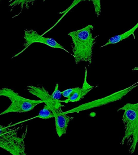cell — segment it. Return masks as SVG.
<instances>
[{
	"label": "cell",
	"mask_w": 138,
	"mask_h": 155,
	"mask_svg": "<svg viewBox=\"0 0 138 155\" xmlns=\"http://www.w3.org/2000/svg\"><path fill=\"white\" fill-rule=\"evenodd\" d=\"M93 29L94 27L89 25L81 29L68 34L72 39L73 56L77 65L81 62L92 64L93 50L97 37L93 36Z\"/></svg>",
	"instance_id": "6da1fadb"
},
{
	"label": "cell",
	"mask_w": 138,
	"mask_h": 155,
	"mask_svg": "<svg viewBox=\"0 0 138 155\" xmlns=\"http://www.w3.org/2000/svg\"><path fill=\"white\" fill-rule=\"evenodd\" d=\"M120 111H124L122 120L125 130L120 144H126L128 152L133 154L138 143V102L127 103L117 110Z\"/></svg>",
	"instance_id": "7a4b0ae2"
},
{
	"label": "cell",
	"mask_w": 138,
	"mask_h": 155,
	"mask_svg": "<svg viewBox=\"0 0 138 155\" xmlns=\"http://www.w3.org/2000/svg\"><path fill=\"white\" fill-rule=\"evenodd\" d=\"M7 126H0V147L9 152L12 155H27L25 152V139L27 130L22 135L18 136L20 127L11 128Z\"/></svg>",
	"instance_id": "3957f363"
},
{
	"label": "cell",
	"mask_w": 138,
	"mask_h": 155,
	"mask_svg": "<svg viewBox=\"0 0 138 155\" xmlns=\"http://www.w3.org/2000/svg\"><path fill=\"white\" fill-rule=\"evenodd\" d=\"M0 96L7 97L10 99L11 104L9 107L1 113L0 115L9 113H25L32 111L36 106L44 103L41 100H32L22 97L19 94L11 88H2L0 90Z\"/></svg>",
	"instance_id": "277c9868"
},
{
	"label": "cell",
	"mask_w": 138,
	"mask_h": 155,
	"mask_svg": "<svg viewBox=\"0 0 138 155\" xmlns=\"http://www.w3.org/2000/svg\"><path fill=\"white\" fill-rule=\"evenodd\" d=\"M137 87H138V81L131 86L115 92L114 93L110 95L107 96L106 97H104L102 98L97 99L95 101H92L91 102L85 103L78 106L77 107H74L73 109L70 110L66 112H63L61 114H68L69 113H79L81 111L91 109L95 107H99L109 104L111 102L120 101L121 100L124 96L127 95L129 92L132 91L134 88H136Z\"/></svg>",
	"instance_id": "5b68a950"
},
{
	"label": "cell",
	"mask_w": 138,
	"mask_h": 155,
	"mask_svg": "<svg viewBox=\"0 0 138 155\" xmlns=\"http://www.w3.org/2000/svg\"><path fill=\"white\" fill-rule=\"evenodd\" d=\"M27 90L32 95L35 96L41 99L40 100L43 101L44 103L50 108L54 117L63 112L62 110V107H64V105L62 104L63 101L54 99L44 87L31 85L28 87Z\"/></svg>",
	"instance_id": "8992f818"
},
{
	"label": "cell",
	"mask_w": 138,
	"mask_h": 155,
	"mask_svg": "<svg viewBox=\"0 0 138 155\" xmlns=\"http://www.w3.org/2000/svg\"><path fill=\"white\" fill-rule=\"evenodd\" d=\"M24 38L25 40L24 46L25 49L34 43H41L46 45L47 46L52 48L64 50L69 53V52L65 48H64L63 46L60 44L54 39L44 37L43 36L39 35V34L34 30H25Z\"/></svg>",
	"instance_id": "52a82bcc"
},
{
	"label": "cell",
	"mask_w": 138,
	"mask_h": 155,
	"mask_svg": "<svg viewBox=\"0 0 138 155\" xmlns=\"http://www.w3.org/2000/svg\"><path fill=\"white\" fill-rule=\"evenodd\" d=\"M73 118V117L68 116L67 114H62L61 113L54 117L56 132L59 137H61L66 133L68 126Z\"/></svg>",
	"instance_id": "ba28073f"
},
{
	"label": "cell",
	"mask_w": 138,
	"mask_h": 155,
	"mask_svg": "<svg viewBox=\"0 0 138 155\" xmlns=\"http://www.w3.org/2000/svg\"><path fill=\"white\" fill-rule=\"evenodd\" d=\"M138 28V22L135 25L134 27L132 28L131 29L128 30L127 31L125 32L124 33L120 35H115L113 37L110 38L106 44L101 46L100 48L104 47L105 46H108L109 45L117 44V43L122 41L123 40H125V39H127L130 36L133 35L134 37V38H136L135 37V33L136 31Z\"/></svg>",
	"instance_id": "9c48e42d"
},
{
	"label": "cell",
	"mask_w": 138,
	"mask_h": 155,
	"mask_svg": "<svg viewBox=\"0 0 138 155\" xmlns=\"http://www.w3.org/2000/svg\"><path fill=\"white\" fill-rule=\"evenodd\" d=\"M39 118L43 120H47L50 118H54L52 112L48 106L44 105L43 109L41 110L37 116L34 117V118Z\"/></svg>",
	"instance_id": "30bf717a"
},
{
	"label": "cell",
	"mask_w": 138,
	"mask_h": 155,
	"mask_svg": "<svg viewBox=\"0 0 138 155\" xmlns=\"http://www.w3.org/2000/svg\"><path fill=\"white\" fill-rule=\"evenodd\" d=\"M87 67H85V74H84V79L83 81V85L81 87V98L83 99L85 96L87 95L89 92H90L93 88L95 87L90 85L87 81Z\"/></svg>",
	"instance_id": "8fae6325"
},
{
	"label": "cell",
	"mask_w": 138,
	"mask_h": 155,
	"mask_svg": "<svg viewBox=\"0 0 138 155\" xmlns=\"http://www.w3.org/2000/svg\"><path fill=\"white\" fill-rule=\"evenodd\" d=\"M81 88L79 87H77L74 88V91L69 97V98L66 99L65 101H63V102L68 104L69 102H77L81 100Z\"/></svg>",
	"instance_id": "7c38bea8"
},
{
	"label": "cell",
	"mask_w": 138,
	"mask_h": 155,
	"mask_svg": "<svg viewBox=\"0 0 138 155\" xmlns=\"http://www.w3.org/2000/svg\"><path fill=\"white\" fill-rule=\"evenodd\" d=\"M92 2L94 4L95 11L97 17H99L101 14V3L100 0H92Z\"/></svg>",
	"instance_id": "4fadbf2b"
},
{
	"label": "cell",
	"mask_w": 138,
	"mask_h": 155,
	"mask_svg": "<svg viewBox=\"0 0 138 155\" xmlns=\"http://www.w3.org/2000/svg\"><path fill=\"white\" fill-rule=\"evenodd\" d=\"M62 95V92L58 89V84L57 83L55 85L54 91H53V93L52 94L51 96L54 99L57 101H60Z\"/></svg>",
	"instance_id": "5bb4252c"
},
{
	"label": "cell",
	"mask_w": 138,
	"mask_h": 155,
	"mask_svg": "<svg viewBox=\"0 0 138 155\" xmlns=\"http://www.w3.org/2000/svg\"><path fill=\"white\" fill-rule=\"evenodd\" d=\"M34 2V1H23V0H22V1H17V0H16L15 1L12 3L10 5H9V6H14L16 5L17 4H18V5H21V7H22V9L23 8V5H25V4H27V5H28V4L29 3V2Z\"/></svg>",
	"instance_id": "9a60e30c"
},
{
	"label": "cell",
	"mask_w": 138,
	"mask_h": 155,
	"mask_svg": "<svg viewBox=\"0 0 138 155\" xmlns=\"http://www.w3.org/2000/svg\"><path fill=\"white\" fill-rule=\"evenodd\" d=\"M74 88H68L62 92V95L65 98H66L67 99L69 98V97L73 93V92L74 91Z\"/></svg>",
	"instance_id": "2e32d148"
},
{
	"label": "cell",
	"mask_w": 138,
	"mask_h": 155,
	"mask_svg": "<svg viewBox=\"0 0 138 155\" xmlns=\"http://www.w3.org/2000/svg\"><path fill=\"white\" fill-rule=\"evenodd\" d=\"M138 71V67H135L133 69V71Z\"/></svg>",
	"instance_id": "e0dca14e"
}]
</instances>
